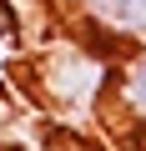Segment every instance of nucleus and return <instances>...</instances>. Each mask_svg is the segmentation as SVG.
I'll return each instance as SVG.
<instances>
[{
    "label": "nucleus",
    "mask_w": 146,
    "mask_h": 151,
    "mask_svg": "<svg viewBox=\"0 0 146 151\" xmlns=\"http://www.w3.org/2000/svg\"><path fill=\"white\" fill-rule=\"evenodd\" d=\"M116 65H121V50L81 30L76 40H60L35 60V91L60 121L91 126L96 116H111Z\"/></svg>",
    "instance_id": "nucleus-1"
},
{
    "label": "nucleus",
    "mask_w": 146,
    "mask_h": 151,
    "mask_svg": "<svg viewBox=\"0 0 146 151\" xmlns=\"http://www.w3.org/2000/svg\"><path fill=\"white\" fill-rule=\"evenodd\" d=\"M76 25L116 50H131L146 40V0H70Z\"/></svg>",
    "instance_id": "nucleus-2"
},
{
    "label": "nucleus",
    "mask_w": 146,
    "mask_h": 151,
    "mask_svg": "<svg viewBox=\"0 0 146 151\" xmlns=\"http://www.w3.org/2000/svg\"><path fill=\"white\" fill-rule=\"evenodd\" d=\"M111 116L131 131H146V40L121 50L116 65V91H111Z\"/></svg>",
    "instance_id": "nucleus-3"
}]
</instances>
